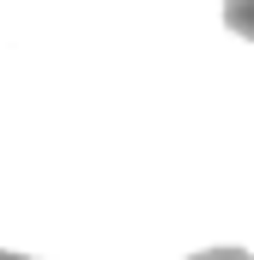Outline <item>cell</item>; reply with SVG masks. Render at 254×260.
<instances>
[{"instance_id": "obj_2", "label": "cell", "mask_w": 254, "mask_h": 260, "mask_svg": "<svg viewBox=\"0 0 254 260\" xmlns=\"http://www.w3.org/2000/svg\"><path fill=\"white\" fill-rule=\"evenodd\" d=\"M188 260H254L248 248H200V254H188Z\"/></svg>"}, {"instance_id": "obj_3", "label": "cell", "mask_w": 254, "mask_h": 260, "mask_svg": "<svg viewBox=\"0 0 254 260\" xmlns=\"http://www.w3.org/2000/svg\"><path fill=\"white\" fill-rule=\"evenodd\" d=\"M0 260H30V254H12V248H0Z\"/></svg>"}, {"instance_id": "obj_1", "label": "cell", "mask_w": 254, "mask_h": 260, "mask_svg": "<svg viewBox=\"0 0 254 260\" xmlns=\"http://www.w3.org/2000/svg\"><path fill=\"white\" fill-rule=\"evenodd\" d=\"M224 24L254 43V0H224Z\"/></svg>"}]
</instances>
